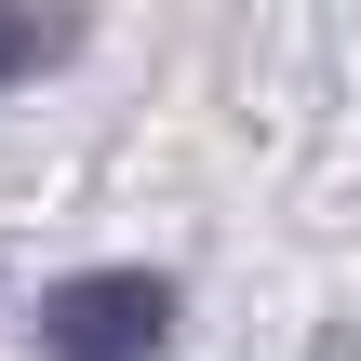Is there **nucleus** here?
Masks as SVG:
<instances>
[{
    "instance_id": "obj_1",
    "label": "nucleus",
    "mask_w": 361,
    "mask_h": 361,
    "mask_svg": "<svg viewBox=\"0 0 361 361\" xmlns=\"http://www.w3.org/2000/svg\"><path fill=\"white\" fill-rule=\"evenodd\" d=\"M174 335V295L147 268H94V281H54L40 295V348L54 361H147Z\"/></svg>"
},
{
    "instance_id": "obj_2",
    "label": "nucleus",
    "mask_w": 361,
    "mask_h": 361,
    "mask_svg": "<svg viewBox=\"0 0 361 361\" xmlns=\"http://www.w3.org/2000/svg\"><path fill=\"white\" fill-rule=\"evenodd\" d=\"M67 67V0H0V94Z\"/></svg>"
}]
</instances>
